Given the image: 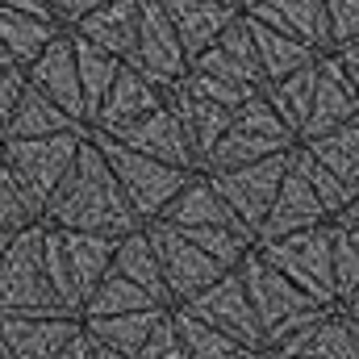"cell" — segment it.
I'll return each mask as SVG.
<instances>
[{"instance_id":"14","label":"cell","mask_w":359,"mask_h":359,"mask_svg":"<svg viewBox=\"0 0 359 359\" xmlns=\"http://www.w3.org/2000/svg\"><path fill=\"white\" fill-rule=\"evenodd\" d=\"M104 138H113L117 147H126V151H134V155L159 159V163H168V168L196 172V155H192V147H188V138H184V130H180L176 113H172L168 104L151 109V113L138 117L134 126H126V130H117V134H104Z\"/></svg>"},{"instance_id":"10","label":"cell","mask_w":359,"mask_h":359,"mask_svg":"<svg viewBox=\"0 0 359 359\" xmlns=\"http://www.w3.org/2000/svg\"><path fill=\"white\" fill-rule=\"evenodd\" d=\"M147 238L155 247V259H159V271H163L172 305H188L192 297H201L209 284H217L226 276V268H217L201 247H192L176 226H168V222H151Z\"/></svg>"},{"instance_id":"39","label":"cell","mask_w":359,"mask_h":359,"mask_svg":"<svg viewBox=\"0 0 359 359\" xmlns=\"http://www.w3.org/2000/svg\"><path fill=\"white\" fill-rule=\"evenodd\" d=\"M38 222H42V213L29 205V196L17 188L13 172L0 163V234H21Z\"/></svg>"},{"instance_id":"6","label":"cell","mask_w":359,"mask_h":359,"mask_svg":"<svg viewBox=\"0 0 359 359\" xmlns=\"http://www.w3.org/2000/svg\"><path fill=\"white\" fill-rule=\"evenodd\" d=\"M88 138L100 147L104 163L113 168V176H117V184H121V192H126L130 209L142 217V226L159 222V217H163V209L176 201V192L192 180V172H184V168H168V163L147 159V155H134V151L117 147V142H113V138H104V134H88Z\"/></svg>"},{"instance_id":"9","label":"cell","mask_w":359,"mask_h":359,"mask_svg":"<svg viewBox=\"0 0 359 359\" xmlns=\"http://www.w3.org/2000/svg\"><path fill=\"white\" fill-rule=\"evenodd\" d=\"M192 318H201L205 326H213L217 334H226L238 351H255V355H268L264 351V330H259V318L251 309V297H247V284L238 268L226 271L217 284H209L201 297H192L184 305Z\"/></svg>"},{"instance_id":"53","label":"cell","mask_w":359,"mask_h":359,"mask_svg":"<svg viewBox=\"0 0 359 359\" xmlns=\"http://www.w3.org/2000/svg\"><path fill=\"white\" fill-rule=\"evenodd\" d=\"M351 46H359V38H355V42H351ZM343 50H347V46H343Z\"/></svg>"},{"instance_id":"20","label":"cell","mask_w":359,"mask_h":359,"mask_svg":"<svg viewBox=\"0 0 359 359\" xmlns=\"http://www.w3.org/2000/svg\"><path fill=\"white\" fill-rule=\"evenodd\" d=\"M318 226H330V222H326V209L318 205V196L309 192V184L288 168L280 192H276V201H271L268 222L259 226L255 247L276 243V238H288V234H301V230H318Z\"/></svg>"},{"instance_id":"28","label":"cell","mask_w":359,"mask_h":359,"mask_svg":"<svg viewBox=\"0 0 359 359\" xmlns=\"http://www.w3.org/2000/svg\"><path fill=\"white\" fill-rule=\"evenodd\" d=\"M63 34L59 21H46V17H29V13H8L0 8V46L4 55L13 59L17 72H25L55 38Z\"/></svg>"},{"instance_id":"17","label":"cell","mask_w":359,"mask_h":359,"mask_svg":"<svg viewBox=\"0 0 359 359\" xmlns=\"http://www.w3.org/2000/svg\"><path fill=\"white\" fill-rule=\"evenodd\" d=\"M80 318H4L0 313V359H59L80 334Z\"/></svg>"},{"instance_id":"37","label":"cell","mask_w":359,"mask_h":359,"mask_svg":"<svg viewBox=\"0 0 359 359\" xmlns=\"http://www.w3.org/2000/svg\"><path fill=\"white\" fill-rule=\"evenodd\" d=\"M330 255H334V292L343 305L359 288V230L330 222Z\"/></svg>"},{"instance_id":"8","label":"cell","mask_w":359,"mask_h":359,"mask_svg":"<svg viewBox=\"0 0 359 359\" xmlns=\"http://www.w3.org/2000/svg\"><path fill=\"white\" fill-rule=\"evenodd\" d=\"M255 251H259L264 264H271L288 284H297L309 301H318V305H326V309L339 305V292H334V255H330V226L276 238V243H264V247H255Z\"/></svg>"},{"instance_id":"43","label":"cell","mask_w":359,"mask_h":359,"mask_svg":"<svg viewBox=\"0 0 359 359\" xmlns=\"http://www.w3.org/2000/svg\"><path fill=\"white\" fill-rule=\"evenodd\" d=\"M100 4H109V0H55V21L63 25V29H76L88 13H96Z\"/></svg>"},{"instance_id":"15","label":"cell","mask_w":359,"mask_h":359,"mask_svg":"<svg viewBox=\"0 0 359 359\" xmlns=\"http://www.w3.org/2000/svg\"><path fill=\"white\" fill-rule=\"evenodd\" d=\"M159 222H168L176 230H234V234H243V238L255 243V234L234 217V209L222 201V192L213 188V180L205 176V172H192V180L176 192V201L163 209Z\"/></svg>"},{"instance_id":"22","label":"cell","mask_w":359,"mask_h":359,"mask_svg":"<svg viewBox=\"0 0 359 359\" xmlns=\"http://www.w3.org/2000/svg\"><path fill=\"white\" fill-rule=\"evenodd\" d=\"M159 104H163V92L155 88L147 76H138L134 67L121 63V72H117L109 96H104V104H100L96 117H92L88 134H117V130L134 126L138 117H147V113L159 109Z\"/></svg>"},{"instance_id":"32","label":"cell","mask_w":359,"mask_h":359,"mask_svg":"<svg viewBox=\"0 0 359 359\" xmlns=\"http://www.w3.org/2000/svg\"><path fill=\"white\" fill-rule=\"evenodd\" d=\"M313 88H318V63H309V67H301V72H292V76H284V80L264 88V100L276 109V117L297 134V142H301V130L309 121Z\"/></svg>"},{"instance_id":"45","label":"cell","mask_w":359,"mask_h":359,"mask_svg":"<svg viewBox=\"0 0 359 359\" xmlns=\"http://www.w3.org/2000/svg\"><path fill=\"white\" fill-rule=\"evenodd\" d=\"M0 8H8V13H29V17H46V21H55V8H50V0H0Z\"/></svg>"},{"instance_id":"50","label":"cell","mask_w":359,"mask_h":359,"mask_svg":"<svg viewBox=\"0 0 359 359\" xmlns=\"http://www.w3.org/2000/svg\"><path fill=\"white\" fill-rule=\"evenodd\" d=\"M8 243H13V234H0V259H4V251H8Z\"/></svg>"},{"instance_id":"19","label":"cell","mask_w":359,"mask_h":359,"mask_svg":"<svg viewBox=\"0 0 359 359\" xmlns=\"http://www.w3.org/2000/svg\"><path fill=\"white\" fill-rule=\"evenodd\" d=\"M271 355L280 359H359V330L355 322L334 305L305 330H297L288 343H280Z\"/></svg>"},{"instance_id":"1","label":"cell","mask_w":359,"mask_h":359,"mask_svg":"<svg viewBox=\"0 0 359 359\" xmlns=\"http://www.w3.org/2000/svg\"><path fill=\"white\" fill-rule=\"evenodd\" d=\"M42 226L46 230H72V234H96V238H113V243L142 230V217L130 209L113 168L104 163V155L92 138L80 142V155H76L67 180L46 201Z\"/></svg>"},{"instance_id":"41","label":"cell","mask_w":359,"mask_h":359,"mask_svg":"<svg viewBox=\"0 0 359 359\" xmlns=\"http://www.w3.org/2000/svg\"><path fill=\"white\" fill-rule=\"evenodd\" d=\"M134 359H184V347H180V334H176V322H172V309L159 318V326L151 330V339L142 343V351Z\"/></svg>"},{"instance_id":"21","label":"cell","mask_w":359,"mask_h":359,"mask_svg":"<svg viewBox=\"0 0 359 359\" xmlns=\"http://www.w3.org/2000/svg\"><path fill=\"white\" fill-rule=\"evenodd\" d=\"M259 25H268L276 34H288L305 46H313L318 55L330 50V21H326V0H264L251 13H243Z\"/></svg>"},{"instance_id":"12","label":"cell","mask_w":359,"mask_h":359,"mask_svg":"<svg viewBox=\"0 0 359 359\" xmlns=\"http://www.w3.org/2000/svg\"><path fill=\"white\" fill-rule=\"evenodd\" d=\"M284 172H288V155L280 159H264V163H251V168H230V172H205L213 180V188L222 192V201L234 209V217L259 238V226L268 222L271 201L284 184Z\"/></svg>"},{"instance_id":"24","label":"cell","mask_w":359,"mask_h":359,"mask_svg":"<svg viewBox=\"0 0 359 359\" xmlns=\"http://www.w3.org/2000/svg\"><path fill=\"white\" fill-rule=\"evenodd\" d=\"M138 13H142V0H109V4H100L96 13H88L67 34L84 38L96 50H104L117 63H126L134 55V42H138Z\"/></svg>"},{"instance_id":"33","label":"cell","mask_w":359,"mask_h":359,"mask_svg":"<svg viewBox=\"0 0 359 359\" xmlns=\"http://www.w3.org/2000/svg\"><path fill=\"white\" fill-rule=\"evenodd\" d=\"M142 309H168V305H159V301L147 297L138 284H130L126 276H117V271L109 268V276L96 284V292L88 297L80 322H92V318H121V313H142Z\"/></svg>"},{"instance_id":"18","label":"cell","mask_w":359,"mask_h":359,"mask_svg":"<svg viewBox=\"0 0 359 359\" xmlns=\"http://www.w3.org/2000/svg\"><path fill=\"white\" fill-rule=\"evenodd\" d=\"M188 72L222 76V80L243 84V88H251V92L268 88V80H264V67H259V55H255V42H251V34H247L243 13L230 21V29H226V34H222L205 55H201V59H192V63H188Z\"/></svg>"},{"instance_id":"54","label":"cell","mask_w":359,"mask_h":359,"mask_svg":"<svg viewBox=\"0 0 359 359\" xmlns=\"http://www.w3.org/2000/svg\"><path fill=\"white\" fill-rule=\"evenodd\" d=\"M264 359H280V355H264Z\"/></svg>"},{"instance_id":"29","label":"cell","mask_w":359,"mask_h":359,"mask_svg":"<svg viewBox=\"0 0 359 359\" xmlns=\"http://www.w3.org/2000/svg\"><path fill=\"white\" fill-rule=\"evenodd\" d=\"M243 21H247V34L255 42V55H259V67H264L268 84H276V80H284V76H292V72H301V67H309V63L322 59L313 46H305V42H297L288 34H276V29L251 21V17H243Z\"/></svg>"},{"instance_id":"25","label":"cell","mask_w":359,"mask_h":359,"mask_svg":"<svg viewBox=\"0 0 359 359\" xmlns=\"http://www.w3.org/2000/svg\"><path fill=\"white\" fill-rule=\"evenodd\" d=\"M163 104L176 113L180 130H184V138H188V147H192V155H196V172L205 168V159L213 155V147L222 142V134L230 130V109H222V104H209V100H196V96H188V92L180 88H168L163 92Z\"/></svg>"},{"instance_id":"51","label":"cell","mask_w":359,"mask_h":359,"mask_svg":"<svg viewBox=\"0 0 359 359\" xmlns=\"http://www.w3.org/2000/svg\"><path fill=\"white\" fill-rule=\"evenodd\" d=\"M234 359H264V355H255V351H238Z\"/></svg>"},{"instance_id":"30","label":"cell","mask_w":359,"mask_h":359,"mask_svg":"<svg viewBox=\"0 0 359 359\" xmlns=\"http://www.w3.org/2000/svg\"><path fill=\"white\" fill-rule=\"evenodd\" d=\"M113 271L126 276V280L138 284L147 297H155L159 305L172 309V301H168V284H163V271H159V259H155V247H151V238H147V226H142L138 234H130V238L117 243V251H113Z\"/></svg>"},{"instance_id":"7","label":"cell","mask_w":359,"mask_h":359,"mask_svg":"<svg viewBox=\"0 0 359 359\" xmlns=\"http://www.w3.org/2000/svg\"><path fill=\"white\" fill-rule=\"evenodd\" d=\"M84 134H55V138H29V142H0V163L13 172L17 188L29 196V205L42 213L46 201L59 192V184L67 180Z\"/></svg>"},{"instance_id":"44","label":"cell","mask_w":359,"mask_h":359,"mask_svg":"<svg viewBox=\"0 0 359 359\" xmlns=\"http://www.w3.org/2000/svg\"><path fill=\"white\" fill-rule=\"evenodd\" d=\"M59 359H104V351L92 343L88 334H84V326H80V334H76V339L63 347V355H59Z\"/></svg>"},{"instance_id":"31","label":"cell","mask_w":359,"mask_h":359,"mask_svg":"<svg viewBox=\"0 0 359 359\" xmlns=\"http://www.w3.org/2000/svg\"><path fill=\"white\" fill-rule=\"evenodd\" d=\"M301 147L339 180L347 192L359 196V117L347 121L343 130H334V134H326V138H313V142H301Z\"/></svg>"},{"instance_id":"23","label":"cell","mask_w":359,"mask_h":359,"mask_svg":"<svg viewBox=\"0 0 359 359\" xmlns=\"http://www.w3.org/2000/svg\"><path fill=\"white\" fill-rule=\"evenodd\" d=\"M159 4H163V13L176 29L188 63L201 59L230 29V21L238 17V8H226V4H213V0H159Z\"/></svg>"},{"instance_id":"35","label":"cell","mask_w":359,"mask_h":359,"mask_svg":"<svg viewBox=\"0 0 359 359\" xmlns=\"http://www.w3.org/2000/svg\"><path fill=\"white\" fill-rule=\"evenodd\" d=\"M288 168H292L297 176L309 184V192H313V196H318V205L326 209V222H334V217H339V213L355 201V192H347V188L330 176V172H326V168H322V163H318L305 147H301V142H297V151L288 155Z\"/></svg>"},{"instance_id":"46","label":"cell","mask_w":359,"mask_h":359,"mask_svg":"<svg viewBox=\"0 0 359 359\" xmlns=\"http://www.w3.org/2000/svg\"><path fill=\"white\" fill-rule=\"evenodd\" d=\"M334 59H339V67L347 72V80H351V88H355V96H359V46L334 50Z\"/></svg>"},{"instance_id":"42","label":"cell","mask_w":359,"mask_h":359,"mask_svg":"<svg viewBox=\"0 0 359 359\" xmlns=\"http://www.w3.org/2000/svg\"><path fill=\"white\" fill-rule=\"evenodd\" d=\"M21 92H25V72H17V67L0 72V138H4V130L13 121V109H17Z\"/></svg>"},{"instance_id":"36","label":"cell","mask_w":359,"mask_h":359,"mask_svg":"<svg viewBox=\"0 0 359 359\" xmlns=\"http://www.w3.org/2000/svg\"><path fill=\"white\" fill-rule=\"evenodd\" d=\"M172 322H176L184 359H234L238 355V347L226 334H217L213 326H205L201 318H192L184 305H172Z\"/></svg>"},{"instance_id":"27","label":"cell","mask_w":359,"mask_h":359,"mask_svg":"<svg viewBox=\"0 0 359 359\" xmlns=\"http://www.w3.org/2000/svg\"><path fill=\"white\" fill-rule=\"evenodd\" d=\"M168 309H142V313H121V318H92L84 322V334L104 351L117 359H134L142 351V343L151 339V330L159 326Z\"/></svg>"},{"instance_id":"55","label":"cell","mask_w":359,"mask_h":359,"mask_svg":"<svg viewBox=\"0 0 359 359\" xmlns=\"http://www.w3.org/2000/svg\"><path fill=\"white\" fill-rule=\"evenodd\" d=\"M104 359H117V355H104Z\"/></svg>"},{"instance_id":"3","label":"cell","mask_w":359,"mask_h":359,"mask_svg":"<svg viewBox=\"0 0 359 359\" xmlns=\"http://www.w3.org/2000/svg\"><path fill=\"white\" fill-rule=\"evenodd\" d=\"M238 276L247 284V297H251V309L259 318V330H264V351H276L280 343H288L297 330H305L309 322H318L326 313V305L309 301L297 284H288L280 271L264 264L259 251H251L243 264H238Z\"/></svg>"},{"instance_id":"26","label":"cell","mask_w":359,"mask_h":359,"mask_svg":"<svg viewBox=\"0 0 359 359\" xmlns=\"http://www.w3.org/2000/svg\"><path fill=\"white\" fill-rule=\"evenodd\" d=\"M55 134H84V126H76L59 104H50L42 92H34L25 84L0 142H29V138H55Z\"/></svg>"},{"instance_id":"48","label":"cell","mask_w":359,"mask_h":359,"mask_svg":"<svg viewBox=\"0 0 359 359\" xmlns=\"http://www.w3.org/2000/svg\"><path fill=\"white\" fill-rule=\"evenodd\" d=\"M255 4H264V0H234V8H238V13H251Z\"/></svg>"},{"instance_id":"34","label":"cell","mask_w":359,"mask_h":359,"mask_svg":"<svg viewBox=\"0 0 359 359\" xmlns=\"http://www.w3.org/2000/svg\"><path fill=\"white\" fill-rule=\"evenodd\" d=\"M72 46H76V72H80V92H84V113H88V126H92V117H96V109L104 104V96L113 88L121 63H117L113 55L96 50L92 42L76 38V34H72Z\"/></svg>"},{"instance_id":"5","label":"cell","mask_w":359,"mask_h":359,"mask_svg":"<svg viewBox=\"0 0 359 359\" xmlns=\"http://www.w3.org/2000/svg\"><path fill=\"white\" fill-rule=\"evenodd\" d=\"M297 151V134L276 117L264 92L255 100H247L234 117H230V130L222 134V142L213 147V155L205 159L201 172H230V168H251V163H264V159H280V155H292Z\"/></svg>"},{"instance_id":"49","label":"cell","mask_w":359,"mask_h":359,"mask_svg":"<svg viewBox=\"0 0 359 359\" xmlns=\"http://www.w3.org/2000/svg\"><path fill=\"white\" fill-rule=\"evenodd\" d=\"M8 67H13V59H8V55H4V46H0V72H8Z\"/></svg>"},{"instance_id":"4","label":"cell","mask_w":359,"mask_h":359,"mask_svg":"<svg viewBox=\"0 0 359 359\" xmlns=\"http://www.w3.org/2000/svg\"><path fill=\"white\" fill-rule=\"evenodd\" d=\"M0 313L4 318H72L46 280L42 264V222L13 234L0 259Z\"/></svg>"},{"instance_id":"38","label":"cell","mask_w":359,"mask_h":359,"mask_svg":"<svg viewBox=\"0 0 359 359\" xmlns=\"http://www.w3.org/2000/svg\"><path fill=\"white\" fill-rule=\"evenodd\" d=\"M176 88L188 92V96H196V100L222 104V109H230V113H238L247 100H255V96H259V92L243 88V84H230V80H222V76H205V72H188Z\"/></svg>"},{"instance_id":"16","label":"cell","mask_w":359,"mask_h":359,"mask_svg":"<svg viewBox=\"0 0 359 359\" xmlns=\"http://www.w3.org/2000/svg\"><path fill=\"white\" fill-rule=\"evenodd\" d=\"M355 117H359V96L347 80V72L339 67L334 55H322L318 59V88H313V104H309V121L301 130V142L326 138V134L343 130Z\"/></svg>"},{"instance_id":"40","label":"cell","mask_w":359,"mask_h":359,"mask_svg":"<svg viewBox=\"0 0 359 359\" xmlns=\"http://www.w3.org/2000/svg\"><path fill=\"white\" fill-rule=\"evenodd\" d=\"M326 21H330V50H343L359 38V0H326Z\"/></svg>"},{"instance_id":"52","label":"cell","mask_w":359,"mask_h":359,"mask_svg":"<svg viewBox=\"0 0 359 359\" xmlns=\"http://www.w3.org/2000/svg\"><path fill=\"white\" fill-rule=\"evenodd\" d=\"M213 4H226V8H234V0H213Z\"/></svg>"},{"instance_id":"47","label":"cell","mask_w":359,"mask_h":359,"mask_svg":"<svg viewBox=\"0 0 359 359\" xmlns=\"http://www.w3.org/2000/svg\"><path fill=\"white\" fill-rule=\"evenodd\" d=\"M334 226H351V230H359V196L343 209V213H339V217H334Z\"/></svg>"},{"instance_id":"11","label":"cell","mask_w":359,"mask_h":359,"mask_svg":"<svg viewBox=\"0 0 359 359\" xmlns=\"http://www.w3.org/2000/svg\"><path fill=\"white\" fill-rule=\"evenodd\" d=\"M126 67H134L138 76H147L159 92L176 88L180 80L188 76V55L180 46L176 29L163 13L159 0H142V13H138V42H134V55L126 59Z\"/></svg>"},{"instance_id":"2","label":"cell","mask_w":359,"mask_h":359,"mask_svg":"<svg viewBox=\"0 0 359 359\" xmlns=\"http://www.w3.org/2000/svg\"><path fill=\"white\" fill-rule=\"evenodd\" d=\"M113 238H96V234H72V230H46L42 226V264L46 280L55 288V301L72 313L84 318V305L96 292V284L113 268Z\"/></svg>"},{"instance_id":"13","label":"cell","mask_w":359,"mask_h":359,"mask_svg":"<svg viewBox=\"0 0 359 359\" xmlns=\"http://www.w3.org/2000/svg\"><path fill=\"white\" fill-rule=\"evenodd\" d=\"M25 84L34 92H42L50 104H59L76 126L88 130L84 92H80V72H76V46H72V34H67V29L25 67Z\"/></svg>"},{"instance_id":"56","label":"cell","mask_w":359,"mask_h":359,"mask_svg":"<svg viewBox=\"0 0 359 359\" xmlns=\"http://www.w3.org/2000/svg\"><path fill=\"white\" fill-rule=\"evenodd\" d=\"M50 8H55V0H50Z\"/></svg>"}]
</instances>
